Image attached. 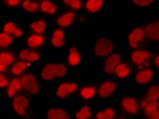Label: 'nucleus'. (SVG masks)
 <instances>
[{"mask_svg": "<svg viewBox=\"0 0 159 119\" xmlns=\"http://www.w3.org/2000/svg\"><path fill=\"white\" fill-rule=\"evenodd\" d=\"M113 50V44L107 38H100L96 42L95 45V54L97 56H106Z\"/></svg>", "mask_w": 159, "mask_h": 119, "instance_id": "nucleus-1", "label": "nucleus"}, {"mask_svg": "<svg viewBox=\"0 0 159 119\" xmlns=\"http://www.w3.org/2000/svg\"><path fill=\"white\" fill-rule=\"evenodd\" d=\"M21 86L32 94H36L39 91V84L36 82V77L33 74H27L20 79Z\"/></svg>", "mask_w": 159, "mask_h": 119, "instance_id": "nucleus-2", "label": "nucleus"}, {"mask_svg": "<svg viewBox=\"0 0 159 119\" xmlns=\"http://www.w3.org/2000/svg\"><path fill=\"white\" fill-rule=\"evenodd\" d=\"M42 77L45 81H51L55 77H58L57 71V64H46L42 70Z\"/></svg>", "mask_w": 159, "mask_h": 119, "instance_id": "nucleus-3", "label": "nucleus"}, {"mask_svg": "<svg viewBox=\"0 0 159 119\" xmlns=\"http://www.w3.org/2000/svg\"><path fill=\"white\" fill-rule=\"evenodd\" d=\"M145 36V32H144L142 29H135L131 34L129 36V43L133 48H137L139 45V42L144 38Z\"/></svg>", "mask_w": 159, "mask_h": 119, "instance_id": "nucleus-4", "label": "nucleus"}, {"mask_svg": "<svg viewBox=\"0 0 159 119\" xmlns=\"http://www.w3.org/2000/svg\"><path fill=\"white\" fill-rule=\"evenodd\" d=\"M28 105H29V100L26 97L19 96V97H16L13 100V108L20 115L25 114V108Z\"/></svg>", "mask_w": 159, "mask_h": 119, "instance_id": "nucleus-5", "label": "nucleus"}, {"mask_svg": "<svg viewBox=\"0 0 159 119\" xmlns=\"http://www.w3.org/2000/svg\"><path fill=\"white\" fill-rule=\"evenodd\" d=\"M77 84H62L59 86L56 92V95L60 98H66L67 95L74 93L77 90Z\"/></svg>", "mask_w": 159, "mask_h": 119, "instance_id": "nucleus-6", "label": "nucleus"}, {"mask_svg": "<svg viewBox=\"0 0 159 119\" xmlns=\"http://www.w3.org/2000/svg\"><path fill=\"white\" fill-rule=\"evenodd\" d=\"M120 62V56L118 54H114V55L110 56L109 58L106 60L105 63V73H112L115 68L117 67V65Z\"/></svg>", "mask_w": 159, "mask_h": 119, "instance_id": "nucleus-7", "label": "nucleus"}, {"mask_svg": "<svg viewBox=\"0 0 159 119\" xmlns=\"http://www.w3.org/2000/svg\"><path fill=\"white\" fill-rule=\"evenodd\" d=\"M150 54L146 51H136L132 54V59L137 64H145L146 66H149V63L145 62L146 58H149Z\"/></svg>", "mask_w": 159, "mask_h": 119, "instance_id": "nucleus-8", "label": "nucleus"}, {"mask_svg": "<svg viewBox=\"0 0 159 119\" xmlns=\"http://www.w3.org/2000/svg\"><path fill=\"white\" fill-rule=\"evenodd\" d=\"M122 107L132 114H136L138 111V105H137V101L133 98H125L122 100Z\"/></svg>", "mask_w": 159, "mask_h": 119, "instance_id": "nucleus-9", "label": "nucleus"}, {"mask_svg": "<svg viewBox=\"0 0 159 119\" xmlns=\"http://www.w3.org/2000/svg\"><path fill=\"white\" fill-rule=\"evenodd\" d=\"M146 33L151 40L159 41V21L149 24L146 28Z\"/></svg>", "mask_w": 159, "mask_h": 119, "instance_id": "nucleus-10", "label": "nucleus"}, {"mask_svg": "<svg viewBox=\"0 0 159 119\" xmlns=\"http://www.w3.org/2000/svg\"><path fill=\"white\" fill-rule=\"evenodd\" d=\"M114 89H115V84L110 82H106L101 86V88L99 90V95L102 98H106V97H108L114 91Z\"/></svg>", "mask_w": 159, "mask_h": 119, "instance_id": "nucleus-11", "label": "nucleus"}, {"mask_svg": "<svg viewBox=\"0 0 159 119\" xmlns=\"http://www.w3.org/2000/svg\"><path fill=\"white\" fill-rule=\"evenodd\" d=\"M152 75H153L152 70L140 71V73H138L136 75V81L138 82L139 84H147V82H150Z\"/></svg>", "mask_w": 159, "mask_h": 119, "instance_id": "nucleus-12", "label": "nucleus"}, {"mask_svg": "<svg viewBox=\"0 0 159 119\" xmlns=\"http://www.w3.org/2000/svg\"><path fill=\"white\" fill-rule=\"evenodd\" d=\"M75 19V14L73 12H67L64 15L58 17L57 20V24L61 27H67L73 23V20Z\"/></svg>", "mask_w": 159, "mask_h": 119, "instance_id": "nucleus-13", "label": "nucleus"}, {"mask_svg": "<svg viewBox=\"0 0 159 119\" xmlns=\"http://www.w3.org/2000/svg\"><path fill=\"white\" fill-rule=\"evenodd\" d=\"M63 37H64V34L62 31L61 30L55 31L53 34V37H52V44L55 47H62L64 44Z\"/></svg>", "mask_w": 159, "mask_h": 119, "instance_id": "nucleus-14", "label": "nucleus"}, {"mask_svg": "<svg viewBox=\"0 0 159 119\" xmlns=\"http://www.w3.org/2000/svg\"><path fill=\"white\" fill-rule=\"evenodd\" d=\"M103 4V1L102 0H89L87 2V8L88 10H90L91 12H97L98 10L101 8V6Z\"/></svg>", "mask_w": 159, "mask_h": 119, "instance_id": "nucleus-15", "label": "nucleus"}, {"mask_svg": "<svg viewBox=\"0 0 159 119\" xmlns=\"http://www.w3.org/2000/svg\"><path fill=\"white\" fill-rule=\"evenodd\" d=\"M68 62L70 65H78L80 62V55L78 50L75 47H71L70 51V57H68Z\"/></svg>", "mask_w": 159, "mask_h": 119, "instance_id": "nucleus-16", "label": "nucleus"}, {"mask_svg": "<svg viewBox=\"0 0 159 119\" xmlns=\"http://www.w3.org/2000/svg\"><path fill=\"white\" fill-rule=\"evenodd\" d=\"M20 57L29 61H35L39 59V54L36 52H30V51H28V50H23V51L20 53Z\"/></svg>", "mask_w": 159, "mask_h": 119, "instance_id": "nucleus-17", "label": "nucleus"}, {"mask_svg": "<svg viewBox=\"0 0 159 119\" xmlns=\"http://www.w3.org/2000/svg\"><path fill=\"white\" fill-rule=\"evenodd\" d=\"M43 42H44V40H43V37H41V36L34 35V36H31V37L28 39V45L32 47V48L41 46L43 44Z\"/></svg>", "mask_w": 159, "mask_h": 119, "instance_id": "nucleus-18", "label": "nucleus"}, {"mask_svg": "<svg viewBox=\"0 0 159 119\" xmlns=\"http://www.w3.org/2000/svg\"><path fill=\"white\" fill-rule=\"evenodd\" d=\"M20 86H21V82L19 81L17 78H14L13 81L10 82V86H9V89H8V96L13 97L16 91L20 90Z\"/></svg>", "mask_w": 159, "mask_h": 119, "instance_id": "nucleus-19", "label": "nucleus"}, {"mask_svg": "<svg viewBox=\"0 0 159 119\" xmlns=\"http://www.w3.org/2000/svg\"><path fill=\"white\" fill-rule=\"evenodd\" d=\"M147 99L157 101L159 99V86H152L149 89V92L147 94Z\"/></svg>", "mask_w": 159, "mask_h": 119, "instance_id": "nucleus-20", "label": "nucleus"}, {"mask_svg": "<svg viewBox=\"0 0 159 119\" xmlns=\"http://www.w3.org/2000/svg\"><path fill=\"white\" fill-rule=\"evenodd\" d=\"M142 106L143 108L145 109V111H150V110H153V109H158V103L156 101H152V100H149V99H146L142 101Z\"/></svg>", "mask_w": 159, "mask_h": 119, "instance_id": "nucleus-21", "label": "nucleus"}, {"mask_svg": "<svg viewBox=\"0 0 159 119\" xmlns=\"http://www.w3.org/2000/svg\"><path fill=\"white\" fill-rule=\"evenodd\" d=\"M41 9H42V11H44L46 13H51L52 14L56 11V6L49 1H43L42 5H41Z\"/></svg>", "mask_w": 159, "mask_h": 119, "instance_id": "nucleus-22", "label": "nucleus"}, {"mask_svg": "<svg viewBox=\"0 0 159 119\" xmlns=\"http://www.w3.org/2000/svg\"><path fill=\"white\" fill-rule=\"evenodd\" d=\"M115 73H117L119 77H125L129 74V68L125 65V64H118L117 67L115 68Z\"/></svg>", "mask_w": 159, "mask_h": 119, "instance_id": "nucleus-23", "label": "nucleus"}, {"mask_svg": "<svg viewBox=\"0 0 159 119\" xmlns=\"http://www.w3.org/2000/svg\"><path fill=\"white\" fill-rule=\"evenodd\" d=\"M113 116H114V112L111 108H108L104 112H99L96 115L97 119H112Z\"/></svg>", "mask_w": 159, "mask_h": 119, "instance_id": "nucleus-24", "label": "nucleus"}, {"mask_svg": "<svg viewBox=\"0 0 159 119\" xmlns=\"http://www.w3.org/2000/svg\"><path fill=\"white\" fill-rule=\"evenodd\" d=\"M31 28L33 29L35 32H37V33H43L46 28V24L45 21L43 20H38V21H35L31 24Z\"/></svg>", "mask_w": 159, "mask_h": 119, "instance_id": "nucleus-25", "label": "nucleus"}, {"mask_svg": "<svg viewBox=\"0 0 159 119\" xmlns=\"http://www.w3.org/2000/svg\"><path fill=\"white\" fill-rule=\"evenodd\" d=\"M13 56L9 53H1L0 54V64L2 65H6V64L12 63Z\"/></svg>", "mask_w": 159, "mask_h": 119, "instance_id": "nucleus-26", "label": "nucleus"}, {"mask_svg": "<svg viewBox=\"0 0 159 119\" xmlns=\"http://www.w3.org/2000/svg\"><path fill=\"white\" fill-rule=\"evenodd\" d=\"M95 93L96 91L94 88H84V89H82L81 95L84 99H90V98H92V97H94Z\"/></svg>", "mask_w": 159, "mask_h": 119, "instance_id": "nucleus-27", "label": "nucleus"}, {"mask_svg": "<svg viewBox=\"0 0 159 119\" xmlns=\"http://www.w3.org/2000/svg\"><path fill=\"white\" fill-rule=\"evenodd\" d=\"M12 39L10 36H8L6 33H2L0 35V46L1 47H6L11 44Z\"/></svg>", "mask_w": 159, "mask_h": 119, "instance_id": "nucleus-28", "label": "nucleus"}, {"mask_svg": "<svg viewBox=\"0 0 159 119\" xmlns=\"http://www.w3.org/2000/svg\"><path fill=\"white\" fill-rule=\"evenodd\" d=\"M23 7L26 10L30 12H36L38 10V4L36 2H31V1H25Z\"/></svg>", "mask_w": 159, "mask_h": 119, "instance_id": "nucleus-29", "label": "nucleus"}, {"mask_svg": "<svg viewBox=\"0 0 159 119\" xmlns=\"http://www.w3.org/2000/svg\"><path fill=\"white\" fill-rule=\"evenodd\" d=\"M75 116H77L78 119H87V118H89L90 116H91L89 107H84L83 109H81L79 111Z\"/></svg>", "mask_w": 159, "mask_h": 119, "instance_id": "nucleus-30", "label": "nucleus"}, {"mask_svg": "<svg viewBox=\"0 0 159 119\" xmlns=\"http://www.w3.org/2000/svg\"><path fill=\"white\" fill-rule=\"evenodd\" d=\"M27 64H25L24 62H17L16 64H14V66L12 67V73L14 74H20L21 71L26 69Z\"/></svg>", "mask_w": 159, "mask_h": 119, "instance_id": "nucleus-31", "label": "nucleus"}, {"mask_svg": "<svg viewBox=\"0 0 159 119\" xmlns=\"http://www.w3.org/2000/svg\"><path fill=\"white\" fill-rule=\"evenodd\" d=\"M4 32L5 33H8V34H14L16 33V28L14 27V24L12 23H7L5 26H4Z\"/></svg>", "mask_w": 159, "mask_h": 119, "instance_id": "nucleus-32", "label": "nucleus"}, {"mask_svg": "<svg viewBox=\"0 0 159 119\" xmlns=\"http://www.w3.org/2000/svg\"><path fill=\"white\" fill-rule=\"evenodd\" d=\"M64 3L67 5H70L71 7H74L75 9H79L81 7V2L79 0H64Z\"/></svg>", "mask_w": 159, "mask_h": 119, "instance_id": "nucleus-33", "label": "nucleus"}, {"mask_svg": "<svg viewBox=\"0 0 159 119\" xmlns=\"http://www.w3.org/2000/svg\"><path fill=\"white\" fill-rule=\"evenodd\" d=\"M146 114L152 119H159V110L158 109H153V110L147 111Z\"/></svg>", "mask_w": 159, "mask_h": 119, "instance_id": "nucleus-34", "label": "nucleus"}, {"mask_svg": "<svg viewBox=\"0 0 159 119\" xmlns=\"http://www.w3.org/2000/svg\"><path fill=\"white\" fill-rule=\"evenodd\" d=\"M57 71H58V77H62L66 73V68L62 64H57Z\"/></svg>", "mask_w": 159, "mask_h": 119, "instance_id": "nucleus-35", "label": "nucleus"}, {"mask_svg": "<svg viewBox=\"0 0 159 119\" xmlns=\"http://www.w3.org/2000/svg\"><path fill=\"white\" fill-rule=\"evenodd\" d=\"M57 112V119H68L66 110L63 109H56Z\"/></svg>", "mask_w": 159, "mask_h": 119, "instance_id": "nucleus-36", "label": "nucleus"}, {"mask_svg": "<svg viewBox=\"0 0 159 119\" xmlns=\"http://www.w3.org/2000/svg\"><path fill=\"white\" fill-rule=\"evenodd\" d=\"M47 116L49 119H57V112L55 109H50L47 112Z\"/></svg>", "mask_w": 159, "mask_h": 119, "instance_id": "nucleus-37", "label": "nucleus"}, {"mask_svg": "<svg viewBox=\"0 0 159 119\" xmlns=\"http://www.w3.org/2000/svg\"><path fill=\"white\" fill-rule=\"evenodd\" d=\"M134 2L138 5H149L152 3V0H135Z\"/></svg>", "mask_w": 159, "mask_h": 119, "instance_id": "nucleus-38", "label": "nucleus"}, {"mask_svg": "<svg viewBox=\"0 0 159 119\" xmlns=\"http://www.w3.org/2000/svg\"><path fill=\"white\" fill-rule=\"evenodd\" d=\"M7 84H8V82H7V79L3 77L2 75V73H1V75H0V86H7Z\"/></svg>", "mask_w": 159, "mask_h": 119, "instance_id": "nucleus-39", "label": "nucleus"}, {"mask_svg": "<svg viewBox=\"0 0 159 119\" xmlns=\"http://www.w3.org/2000/svg\"><path fill=\"white\" fill-rule=\"evenodd\" d=\"M5 3L9 5H16L20 3V0H9V1H5Z\"/></svg>", "mask_w": 159, "mask_h": 119, "instance_id": "nucleus-40", "label": "nucleus"}, {"mask_svg": "<svg viewBox=\"0 0 159 119\" xmlns=\"http://www.w3.org/2000/svg\"><path fill=\"white\" fill-rule=\"evenodd\" d=\"M14 35H16V37H20L21 35H23V33H21V31L19 30V29H16V33H14Z\"/></svg>", "mask_w": 159, "mask_h": 119, "instance_id": "nucleus-41", "label": "nucleus"}, {"mask_svg": "<svg viewBox=\"0 0 159 119\" xmlns=\"http://www.w3.org/2000/svg\"><path fill=\"white\" fill-rule=\"evenodd\" d=\"M155 62H156V65L159 66V56H157L156 58H155Z\"/></svg>", "mask_w": 159, "mask_h": 119, "instance_id": "nucleus-42", "label": "nucleus"}, {"mask_svg": "<svg viewBox=\"0 0 159 119\" xmlns=\"http://www.w3.org/2000/svg\"><path fill=\"white\" fill-rule=\"evenodd\" d=\"M4 69H5V65H2V64H0V70H1V73Z\"/></svg>", "mask_w": 159, "mask_h": 119, "instance_id": "nucleus-43", "label": "nucleus"}]
</instances>
